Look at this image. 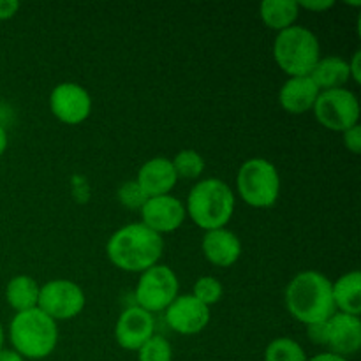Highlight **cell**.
Returning <instances> with one entry per match:
<instances>
[{"label":"cell","instance_id":"cell-1","mask_svg":"<svg viewBox=\"0 0 361 361\" xmlns=\"http://www.w3.org/2000/svg\"><path fill=\"white\" fill-rule=\"evenodd\" d=\"M164 240L141 222H130L116 229L106 243V254L113 267L129 274H143L159 264Z\"/></svg>","mask_w":361,"mask_h":361},{"label":"cell","instance_id":"cell-2","mask_svg":"<svg viewBox=\"0 0 361 361\" xmlns=\"http://www.w3.org/2000/svg\"><path fill=\"white\" fill-rule=\"evenodd\" d=\"M288 312L305 326L324 323L337 309L331 295V281L316 270L300 271L284 293Z\"/></svg>","mask_w":361,"mask_h":361},{"label":"cell","instance_id":"cell-3","mask_svg":"<svg viewBox=\"0 0 361 361\" xmlns=\"http://www.w3.org/2000/svg\"><path fill=\"white\" fill-rule=\"evenodd\" d=\"M235 192L224 180L204 178L190 189L185 214L197 228L212 231L228 226L235 214Z\"/></svg>","mask_w":361,"mask_h":361},{"label":"cell","instance_id":"cell-4","mask_svg":"<svg viewBox=\"0 0 361 361\" xmlns=\"http://www.w3.org/2000/svg\"><path fill=\"white\" fill-rule=\"evenodd\" d=\"M9 338L13 349L28 360H42L51 355L59 342L56 321L46 316L41 309L16 312L9 324Z\"/></svg>","mask_w":361,"mask_h":361},{"label":"cell","instance_id":"cell-5","mask_svg":"<svg viewBox=\"0 0 361 361\" xmlns=\"http://www.w3.org/2000/svg\"><path fill=\"white\" fill-rule=\"evenodd\" d=\"M274 59L289 78L310 76L321 59L319 39L309 28L293 25L275 37Z\"/></svg>","mask_w":361,"mask_h":361},{"label":"cell","instance_id":"cell-6","mask_svg":"<svg viewBox=\"0 0 361 361\" xmlns=\"http://www.w3.org/2000/svg\"><path fill=\"white\" fill-rule=\"evenodd\" d=\"M236 190L249 207H274L281 196V175L277 166L261 157L245 161L236 175Z\"/></svg>","mask_w":361,"mask_h":361},{"label":"cell","instance_id":"cell-7","mask_svg":"<svg viewBox=\"0 0 361 361\" xmlns=\"http://www.w3.org/2000/svg\"><path fill=\"white\" fill-rule=\"evenodd\" d=\"M178 277L168 264H155L140 275L134 300L140 309L147 310L152 316L164 312L173 300L178 296Z\"/></svg>","mask_w":361,"mask_h":361},{"label":"cell","instance_id":"cell-8","mask_svg":"<svg viewBox=\"0 0 361 361\" xmlns=\"http://www.w3.org/2000/svg\"><path fill=\"white\" fill-rule=\"evenodd\" d=\"M312 113L324 129L345 133L360 123V101L355 92L345 87L319 92Z\"/></svg>","mask_w":361,"mask_h":361},{"label":"cell","instance_id":"cell-9","mask_svg":"<svg viewBox=\"0 0 361 361\" xmlns=\"http://www.w3.org/2000/svg\"><path fill=\"white\" fill-rule=\"evenodd\" d=\"M85 293L76 282L67 279H55L39 289L37 309L53 321H67L80 316L85 309Z\"/></svg>","mask_w":361,"mask_h":361},{"label":"cell","instance_id":"cell-10","mask_svg":"<svg viewBox=\"0 0 361 361\" xmlns=\"http://www.w3.org/2000/svg\"><path fill=\"white\" fill-rule=\"evenodd\" d=\"M49 109L66 126H78L90 116L92 97L81 85L66 81L56 85L49 94Z\"/></svg>","mask_w":361,"mask_h":361},{"label":"cell","instance_id":"cell-11","mask_svg":"<svg viewBox=\"0 0 361 361\" xmlns=\"http://www.w3.org/2000/svg\"><path fill=\"white\" fill-rule=\"evenodd\" d=\"M140 212L141 224H145L148 229L161 236L166 233L176 231L187 217L185 204L171 194L148 197Z\"/></svg>","mask_w":361,"mask_h":361},{"label":"cell","instance_id":"cell-12","mask_svg":"<svg viewBox=\"0 0 361 361\" xmlns=\"http://www.w3.org/2000/svg\"><path fill=\"white\" fill-rule=\"evenodd\" d=\"M166 324L180 335H196L210 323V307L192 295H178L164 310Z\"/></svg>","mask_w":361,"mask_h":361},{"label":"cell","instance_id":"cell-13","mask_svg":"<svg viewBox=\"0 0 361 361\" xmlns=\"http://www.w3.org/2000/svg\"><path fill=\"white\" fill-rule=\"evenodd\" d=\"M155 335V319L150 312L137 305L122 310L115 324L116 344L127 351H137Z\"/></svg>","mask_w":361,"mask_h":361},{"label":"cell","instance_id":"cell-14","mask_svg":"<svg viewBox=\"0 0 361 361\" xmlns=\"http://www.w3.org/2000/svg\"><path fill=\"white\" fill-rule=\"evenodd\" d=\"M326 331V345L334 355L348 358L356 355L361 348V321L356 316L335 312L328 321H324Z\"/></svg>","mask_w":361,"mask_h":361},{"label":"cell","instance_id":"cell-15","mask_svg":"<svg viewBox=\"0 0 361 361\" xmlns=\"http://www.w3.org/2000/svg\"><path fill=\"white\" fill-rule=\"evenodd\" d=\"M201 250L212 264L219 268H229L242 256V242L229 229H212V231H204Z\"/></svg>","mask_w":361,"mask_h":361},{"label":"cell","instance_id":"cell-16","mask_svg":"<svg viewBox=\"0 0 361 361\" xmlns=\"http://www.w3.org/2000/svg\"><path fill=\"white\" fill-rule=\"evenodd\" d=\"M136 182L148 197H155L171 192L178 182V176L173 168L171 159L154 157L141 166Z\"/></svg>","mask_w":361,"mask_h":361},{"label":"cell","instance_id":"cell-17","mask_svg":"<svg viewBox=\"0 0 361 361\" xmlns=\"http://www.w3.org/2000/svg\"><path fill=\"white\" fill-rule=\"evenodd\" d=\"M317 97H319V88L310 80V76L288 78L279 90V102L282 109L291 115L312 111Z\"/></svg>","mask_w":361,"mask_h":361},{"label":"cell","instance_id":"cell-18","mask_svg":"<svg viewBox=\"0 0 361 361\" xmlns=\"http://www.w3.org/2000/svg\"><path fill=\"white\" fill-rule=\"evenodd\" d=\"M331 295L337 312L360 317L361 314V274L348 271L331 282Z\"/></svg>","mask_w":361,"mask_h":361},{"label":"cell","instance_id":"cell-19","mask_svg":"<svg viewBox=\"0 0 361 361\" xmlns=\"http://www.w3.org/2000/svg\"><path fill=\"white\" fill-rule=\"evenodd\" d=\"M310 80L316 83L319 92L344 88V85L351 81L348 60L342 56H323L310 73Z\"/></svg>","mask_w":361,"mask_h":361},{"label":"cell","instance_id":"cell-20","mask_svg":"<svg viewBox=\"0 0 361 361\" xmlns=\"http://www.w3.org/2000/svg\"><path fill=\"white\" fill-rule=\"evenodd\" d=\"M259 16L268 28L279 34L296 23L300 6L295 0H264L259 6Z\"/></svg>","mask_w":361,"mask_h":361},{"label":"cell","instance_id":"cell-21","mask_svg":"<svg viewBox=\"0 0 361 361\" xmlns=\"http://www.w3.org/2000/svg\"><path fill=\"white\" fill-rule=\"evenodd\" d=\"M39 289L41 286L35 282V279L28 277V275H16L7 282L6 300L16 312L35 309L39 300Z\"/></svg>","mask_w":361,"mask_h":361},{"label":"cell","instance_id":"cell-22","mask_svg":"<svg viewBox=\"0 0 361 361\" xmlns=\"http://www.w3.org/2000/svg\"><path fill=\"white\" fill-rule=\"evenodd\" d=\"M171 164L175 168V173L178 178L196 180L203 175L204 171V159L200 152L192 148L180 150L175 157L171 159Z\"/></svg>","mask_w":361,"mask_h":361},{"label":"cell","instance_id":"cell-23","mask_svg":"<svg viewBox=\"0 0 361 361\" xmlns=\"http://www.w3.org/2000/svg\"><path fill=\"white\" fill-rule=\"evenodd\" d=\"M305 351L296 341L289 337H279L268 344L264 361H307Z\"/></svg>","mask_w":361,"mask_h":361},{"label":"cell","instance_id":"cell-24","mask_svg":"<svg viewBox=\"0 0 361 361\" xmlns=\"http://www.w3.org/2000/svg\"><path fill=\"white\" fill-rule=\"evenodd\" d=\"M222 295H224V288L219 282V279L212 277V275H203V277H200L194 282L192 296L200 300L203 305H215V303L221 302Z\"/></svg>","mask_w":361,"mask_h":361},{"label":"cell","instance_id":"cell-25","mask_svg":"<svg viewBox=\"0 0 361 361\" xmlns=\"http://www.w3.org/2000/svg\"><path fill=\"white\" fill-rule=\"evenodd\" d=\"M137 360L140 361H173V348L168 338L161 335H154L150 341L145 342L137 349Z\"/></svg>","mask_w":361,"mask_h":361},{"label":"cell","instance_id":"cell-26","mask_svg":"<svg viewBox=\"0 0 361 361\" xmlns=\"http://www.w3.org/2000/svg\"><path fill=\"white\" fill-rule=\"evenodd\" d=\"M116 196H118L120 203L129 210H141L148 200V196L143 192L136 180H127L126 183H122Z\"/></svg>","mask_w":361,"mask_h":361},{"label":"cell","instance_id":"cell-27","mask_svg":"<svg viewBox=\"0 0 361 361\" xmlns=\"http://www.w3.org/2000/svg\"><path fill=\"white\" fill-rule=\"evenodd\" d=\"M342 136H344V147L348 148L351 154L358 155L361 152V127H360V123H358V126L351 127V129H348L345 133H342Z\"/></svg>","mask_w":361,"mask_h":361},{"label":"cell","instance_id":"cell-28","mask_svg":"<svg viewBox=\"0 0 361 361\" xmlns=\"http://www.w3.org/2000/svg\"><path fill=\"white\" fill-rule=\"evenodd\" d=\"M300 9L312 11V13H324V11L331 9L335 6L334 0H303L298 2Z\"/></svg>","mask_w":361,"mask_h":361},{"label":"cell","instance_id":"cell-29","mask_svg":"<svg viewBox=\"0 0 361 361\" xmlns=\"http://www.w3.org/2000/svg\"><path fill=\"white\" fill-rule=\"evenodd\" d=\"M307 335H309V338L312 344L324 345V342H326L324 323H317V324H310V326H307Z\"/></svg>","mask_w":361,"mask_h":361},{"label":"cell","instance_id":"cell-30","mask_svg":"<svg viewBox=\"0 0 361 361\" xmlns=\"http://www.w3.org/2000/svg\"><path fill=\"white\" fill-rule=\"evenodd\" d=\"M20 9V2L16 0H0V20H11Z\"/></svg>","mask_w":361,"mask_h":361},{"label":"cell","instance_id":"cell-31","mask_svg":"<svg viewBox=\"0 0 361 361\" xmlns=\"http://www.w3.org/2000/svg\"><path fill=\"white\" fill-rule=\"evenodd\" d=\"M361 51H355V55H353V59L349 60L348 66H349V74H351V80L355 81V83H360L361 81Z\"/></svg>","mask_w":361,"mask_h":361},{"label":"cell","instance_id":"cell-32","mask_svg":"<svg viewBox=\"0 0 361 361\" xmlns=\"http://www.w3.org/2000/svg\"><path fill=\"white\" fill-rule=\"evenodd\" d=\"M0 361H25V358L18 355L14 349H2L0 351Z\"/></svg>","mask_w":361,"mask_h":361},{"label":"cell","instance_id":"cell-33","mask_svg":"<svg viewBox=\"0 0 361 361\" xmlns=\"http://www.w3.org/2000/svg\"><path fill=\"white\" fill-rule=\"evenodd\" d=\"M307 361H348V358H342V356L334 355V353H319V355Z\"/></svg>","mask_w":361,"mask_h":361},{"label":"cell","instance_id":"cell-34","mask_svg":"<svg viewBox=\"0 0 361 361\" xmlns=\"http://www.w3.org/2000/svg\"><path fill=\"white\" fill-rule=\"evenodd\" d=\"M7 145H9V137H7L6 127L0 126V155L7 150Z\"/></svg>","mask_w":361,"mask_h":361},{"label":"cell","instance_id":"cell-35","mask_svg":"<svg viewBox=\"0 0 361 361\" xmlns=\"http://www.w3.org/2000/svg\"><path fill=\"white\" fill-rule=\"evenodd\" d=\"M4 349V328L2 324H0V351Z\"/></svg>","mask_w":361,"mask_h":361}]
</instances>
